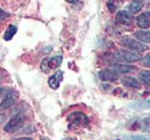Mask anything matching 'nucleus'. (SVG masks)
Listing matches in <instances>:
<instances>
[{
    "instance_id": "1",
    "label": "nucleus",
    "mask_w": 150,
    "mask_h": 140,
    "mask_svg": "<svg viewBox=\"0 0 150 140\" xmlns=\"http://www.w3.org/2000/svg\"><path fill=\"white\" fill-rule=\"evenodd\" d=\"M69 127V129L72 128H79V127H86L89 123V120L87 116L80 111H74L70 113L67 117Z\"/></svg>"
},
{
    "instance_id": "2",
    "label": "nucleus",
    "mask_w": 150,
    "mask_h": 140,
    "mask_svg": "<svg viewBox=\"0 0 150 140\" xmlns=\"http://www.w3.org/2000/svg\"><path fill=\"white\" fill-rule=\"evenodd\" d=\"M114 58L116 62L123 63V64H129L137 62L138 60L142 58V56L139 52L135 51H129V50H118L114 54Z\"/></svg>"
},
{
    "instance_id": "3",
    "label": "nucleus",
    "mask_w": 150,
    "mask_h": 140,
    "mask_svg": "<svg viewBox=\"0 0 150 140\" xmlns=\"http://www.w3.org/2000/svg\"><path fill=\"white\" fill-rule=\"evenodd\" d=\"M119 43L124 48L128 49L131 51H136V52H144V51L148 50V47L146 45H144L142 42L132 39L128 36H125L123 38H121L119 40Z\"/></svg>"
},
{
    "instance_id": "4",
    "label": "nucleus",
    "mask_w": 150,
    "mask_h": 140,
    "mask_svg": "<svg viewBox=\"0 0 150 140\" xmlns=\"http://www.w3.org/2000/svg\"><path fill=\"white\" fill-rule=\"evenodd\" d=\"M25 118L23 114H17L15 116H13L12 118L9 120L8 123L5 125L4 131L6 133H15L19 129L22 128V126L25 123Z\"/></svg>"
},
{
    "instance_id": "5",
    "label": "nucleus",
    "mask_w": 150,
    "mask_h": 140,
    "mask_svg": "<svg viewBox=\"0 0 150 140\" xmlns=\"http://www.w3.org/2000/svg\"><path fill=\"white\" fill-rule=\"evenodd\" d=\"M17 97H18V93L15 91L8 90L6 92V94H5L2 103L0 104V110H6L9 108L11 106H12V105H14V103L16 102Z\"/></svg>"
},
{
    "instance_id": "6",
    "label": "nucleus",
    "mask_w": 150,
    "mask_h": 140,
    "mask_svg": "<svg viewBox=\"0 0 150 140\" xmlns=\"http://www.w3.org/2000/svg\"><path fill=\"white\" fill-rule=\"evenodd\" d=\"M98 77L102 81L115 82L119 78V74L114 69H102L98 73Z\"/></svg>"
},
{
    "instance_id": "7",
    "label": "nucleus",
    "mask_w": 150,
    "mask_h": 140,
    "mask_svg": "<svg viewBox=\"0 0 150 140\" xmlns=\"http://www.w3.org/2000/svg\"><path fill=\"white\" fill-rule=\"evenodd\" d=\"M116 22L120 23V24H123L126 26H129L133 23V17L132 15L126 10H121L117 13L116 18H115Z\"/></svg>"
},
{
    "instance_id": "8",
    "label": "nucleus",
    "mask_w": 150,
    "mask_h": 140,
    "mask_svg": "<svg viewBox=\"0 0 150 140\" xmlns=\"http://www.w3.org/2000/svg\"><path fill=\"white\" fill-rule=\"evenodd\" d=\"M137 25L142 29H146L150 27V12H143L136 18Z\"/></svg>"
},
{
    "instance_id": "9",
    "label": "nucleus",
    "mask_w": 150,
    "mask_h": 140,
    "mask_svg": "<svg viewBox=\"0 0 150 140\" xmlns=\"http://www.w3.org/2000/svg\"><path fill=\"white\" fill-rule=\"evenodd\" d=\"M62 79H63V72L58 71L57 73H55L52 77H50V78L48 79V84L53 90H57L60 86V82L62 81Z\"/></svg>"
},
{
    "instance_id": "10",
    "label": "nucleus",
    "mask_w": 150,
    "mask_h": 140,
    "mask_svg": "<svg viewBox=\"0 0 150 140\" xmlns=\"http://www.w3.org/2000/svg\"><path fill=\"white\" fill-rule=\"evenodd\" d=\"M112 69L115 70V71L120 74H129V73H133L136 71V68L133 65H129V64H115L112 66Z\"/></svg>"
},
{
    "instance_id": "11",
    "label": "nucleus",
    "mask_w": 150,
    "mask_h": 140,
    "mask_svg": "<svg viewBox=\"0 0 150 140\" xmlns=\"http://www.w3.org/2000/svg\"><path fill=\"white\" fill-rule=\"evenodd\" d=\"M121 82L124 86L128 87V88L135 89V90H139V89H141L140 82L132 77H124L121 79Z\"/></svg>"
},
{
    "instance_id": "12",
    "label": "nucleus",
    "mask_w": 150,
    "mask_h": 140,
    "mask_svg": "<svg viewBox=\"0 0 150 140\" xmlns=\"http://www.w3.org/2000/svg\"><path fill=\"white\" fill-rule=\"evenodd\" d=\"M129 107L135 110H145L150 109V99L144 101H137L129 105Z\"/></svg>"
},
{
    "instance_id": "13",
    "label": "nucleus",
    "mask_w": 150,
    "mask_h": 140,
    "mask_svg": "<svg viewBox=\"0 0 150 140\" xmlns=\"http://www.w3.org/2000/svg\"><path fill=\"white\" fill-rule=\"evenodd\" d=\"M135 38L142 43H150V32L148 31H137L134 33Z\"/></svg>"
},
{
    "instance_id": "14",
    "label": "nucleus",
    "mask_w": 150,
    "mask_h": 140,
    "mask_svg": "<svg viewBox=\"0 0 150 140\" xmlns=\"http://www.w3.org/2000/svg\"><path fill=\"white\" fill-rule=\"evenodd\" d=\"M143 7H144V2L142 0H133V1L129 5L128 8H129V11L131 14H136L142 10Z\"/></svg>"
},
{
    "instance_id": "15",
    "label": "nucleus",
    "mask_w": 150,
    "mask_h": 140,
    "mask_svg": "<svg viewBox=\"0 0 150 140\" xmlns=\"http://www.w3.org/2000/svg\"><path fill=\"white\" fill-rule=\"evenodd\" d=\"M62 56H54V57L49 59L48 63H47V66L49 69H56L60 66L61 63H62Z\"/></svg>"
},
{
    "instance_id": "16",
    "label": "nucleus",
    "mask_w": 150,
    "mask_h": 140,
    "mask_svg": "<svg viewBox=\"0 0 150 140\" xmlns=\"http://www.w3.org/2000/svg\"><path fill=\"white\" fill-rule=\"evenodd\" d=\"M16 32H17V28L16 26H14L12 24L9 25L8 28H7V30L6 32H5V34H4V39L5 40H11L12 39V37L14 36V35L16 34Z\"/></svg>"
},
{
    "instance_id": "17",
    "label": "nucleus",
    "mask_w": 150,
    "mask_h": 140,
    "mask_svg": "<svg viewBox=\"0 0 150 140\" xmlns=\"http://www.w3.org/2000/svg\"><path fill=\"white\" fill-rule=\"evenodd\" d=\"M139 78L143 82L150 84V71L149 70H143L139 73Z\"/></svg>"
},
{
    "instance_id": "18",
    "label": "nucleus",
    "mask_w": 150,
    "mask_h": 140,
    "mask_svg": "<svg viewBox=\"0 0 150 140\" xmlns=\"http://www.w3.org/2000/svg\"><path fill=\"white\" fill-rule=\"evenodd\" d=\"M125 140H150V135H129L125 136Z\"/></svg>"
},
{
    "instance_id": "19",
    "label": "nucleus",
    "mask_w": 150,
    "mask_h": 140,
    "mask_svg": "<svg viewBox=\"0 0 150 140\" xmlns=\"http://www.w3.org/2000/svg\"><path fill=\"white\" fill-rule=\"evenodd\" d=\"M141 59H142L141 60V63H142L143 65H144V66H146V67H150V52Z\"/></svg>"
},
{
    "instance_id": "20",
    "label": "nucleus",
    "mask_w": 150,
    "mask_h": 140,
    "mask_svg": "<svg viewBox=\"0 0 150 140\" xmlns=\"http://www.w3.org/2000/svg\"><path fill=\"white\" fill-rule=\"evenodd\" d=\"M117 7V4L115 2V0H109L108 1V8L111 12H114Z\"/></svg>"
},
{
    "instance_id": "21",
    "label": "nucleus",
    "mask_w": 150,
    "mask_h": 140,
    "mask_svg": "<svg viewBox=\"0 0 150 140\" xmlns=\"http://www.w3.org/2000/svg\"><path fill=\"white\" fill-rule=\"evenodd\" d=\"M7 17H8V14L5 12L3 9L0 8V22H1L3 20H5V19H6Z\"/></svg>"
},
{
    "instance_id": "22",
    "label": "nucleus",
    "mask_w": 150,
    "mask_h": 140,
    "mask_svg": "<svg viewBox=\"0 0 150 140\" xmlns=\"http://www.w3.org/2000/svg\"><path fill=\"white\" fill-rule=\"evenodd\" d=\"M15 140H33V139L30 137H20V138H17Z\"/></svg>"
},
{
    "instance_id": "23",
    "label": "nucleus",
    "mask_w": 150,
    "mask_h": 140,
    "mask_svg": "<svg viewBox=\"0 0 150 140\" xmlns=\"http://www.w3.org/2000/svg\"><path fill=\"white\" fill-rule=\"evenodd\" d=\"M68 2H69V3H73V2H75V1H77V0H67Z\"/></svg>"
},
{
    "instance_id": "24",
    "label": "nucleus",
    "mask_w": 150,
    "mask_h": 140,
    "mask_svg": "<svg viewBox=\"0 0 150 140\" xmlns=\"http://www.w3.org/2000/svg\"><path fill=\"white\" fill-rule=\"evenodd\" d=\"M2 92H3V89L0 88V97H1V95H2Z\"/></svg>"
},
{
    "instance_id": "25",
    "label": "nucleus",
    "mask_w": 150,
    "mask_h": 140,
    "mask_svg": "<svg viewBox=\"0 0 150 140\" xmlns=\"http://www.w3.org/2000/svg\"><path fill=\"white\" fill-rule=\"evenodd\" d=\"M63 140H74V139L70 138V137H67V138H65V139H63Z\"/></svg>"
},
{
    "instance_id": "26",
    "label": "nucleus",
    "mask_w": 150,
    "mask_h": 140,
    "mask_svg": "<svg viewBox=\"0 0 150 140\" xmlns=\"http://www.w3.org/2000/svg\"><path fill=\"white\" fill-rule=\"evenodd\" d=\"M0 79H1V75H0Z\"/></svg>"
},
{
    "instance_id": "27",
    "label": "nucleus",
    "mask_w": 150,
    "mask_h": 140,
    "mask_svg": "<svg viewBox=\"0 0 150 140\" xmlns=\"http://www.w3.org/2000/svg\"><path fill=\"white\" fill-rule=\"evenodd\" d=\"M115 140H120V139H115Z\"/></svg>"
}]
</instances>
